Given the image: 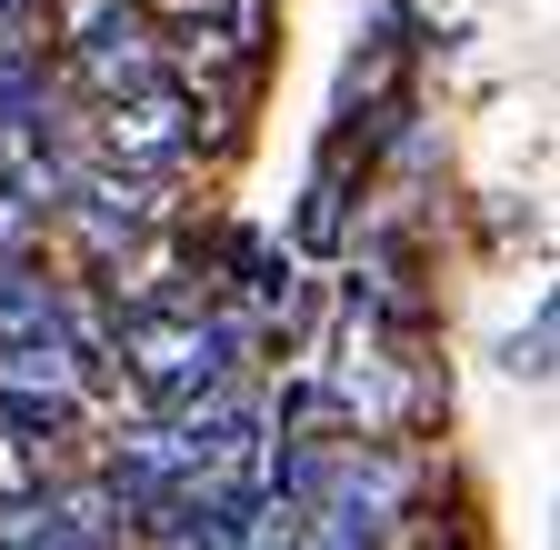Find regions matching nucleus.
<instances>
[{"mask_svg":"<svg viewBox=\"0 0 560 550\" xmlns=\"http://www.w3.org/2000/svg\"><path fill=\"white\" fill-rule=\"evenodd\" d=\"M200 151V101L180 91V81H130V91H110L101 101V161H120V171H180Z\"/></svg>","mask_w":560,"mask_h":550,"instance_id":"f257e3e1","label":"nucleus"},{"mask_svg":"<svg viewBox=\"0 0 560 550\" xmlns=\"http://www.w3.org/2000/svg\"><path fill=\"white\" fill-rule=\"evenodd\" d=\"M60 50H70V81L101 91V101L161 71V31H151L140 0H70L60 11Z\"/></svg>","mask_w":560,"mask_h":550,"instance_id":"f03ea898","label":"nucleus"},{"mask_svg":"<svg viewBox=\"0 0 560 550\" xmlns=\"http://www.w3.org/2000/svg\"><path fill=\"white\" fill-rule=\"evenodd\" d=\"M511 371H530V381L550 371V301H540V320H530V340H511Z\"/></svg>","mask_w":560,"mask_h":550,"instance_id":"7ed1b4c3","label":"nucleus"},{"mask_svg":"<svg viewBox=\"0 0 560 550\" xmlns=\"http://www.w3.org/2000/svg\"><path fill=\"white\" fill-rule=\"evenodd\" d=\"M31 11H40V0H0V40H21V31H31Z\"/></svg>","mask_w":560,"mask_h":550,"instance_id":"20e7f679","label":"nucleus"}]
</instances>
